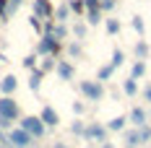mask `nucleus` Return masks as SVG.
Wrapping results in <instances>:
<instances>
[{
	"label": "nucleus",
	"mask_w": 151,
	"mask_h": 148,
	"mask_svg": "<svg viewBox=\"0 0 151 148\" xmlns=\"http://www.w3.org/2000/svg\"><path fill=\"white\" fill-rule=\"evenodd\" d=\"M3 148H16V146H11V143H8V140H5V143H3Z\"/></svg>",
	"instance_id": "39"
},
{
	"label": "nucleus",
	"mask_w": 151,
	"mask_h": 148,
	"mask_svg": "<svg viewBox=\"0 0 151 148\" xmlns=\"http://www.w3.org/2000/svg\"><path fill=\"white\" fill-rule=\"evenodd\" d=\"M125 122H128L125 117H115V119H109V122H107V130H117V133H120L122 127H125Z\"/></svg>",
	"instance_id": "14"
},
{
	"label": "nucleus",
	"mask_w": 151,
	"mask_h": 148,
	"mask_svg": "<svg viewBox=\"0 0 151 148\" xmlns=\"http://www.w3.org/2000/svg\"><path fill=\"white\" fill-rule=\"evenodd\" d=\"M52 148H68V146H65V143H55Z\"/></svg>",
	"instance_id": "38"
},
{
	"label": "nucleus",
	"mask_w": 151,
	"mask_h": 148,
	"mask_svg": "<svg viewBox=\"0 0 151 148\" xmlns=\"http://www.w3.org/2000/svg\"><path fill=\"white\" fill-rule=\"evenodd\" d=\"M83 109H86V107H83V104H81V102H76V104H73V112H76V114H81Z\"/></svg>",
	"instance_id": "35"
},
{
	"label": "nucleus",
	"mask_w": 151,
	"mask_h": 148,
	"mask_svg": "<svg viewBox=\"0 0 151 148\" xmlns=\"http://www.w3.org/2000/svg\"><path fill=\"white\" fill-rule=\"evenodd\" d=\"M83 8H86V11H94V8H99V0H83Z\"/></svg>",
	"instance_id": "30"
},
{
	"label": "nucleus",
	"mask_w": 151,
	"mask_h": 148,
	"mask_svg": "<svg viewBox=\"0 0 151 148\" xmlns=\"http://www.w3.org/2000/svg\"><path fill=\"white\" fill-rule=\"evenodd\" d=\"M130 119H133L136 127H143V125H146V112H143V109H133V112H130Z\"/></svg>",
	"instance_id": "13"
},
{
	"label": "nucleus",
	"mask_w": 151,
	"mask_h": 148,
	"mask_svg": "<svg viewBox=\"0 0 151 148\" xmlns=\"http://www.w3.org/2000/svg\"><path fill=\"white\" fill-rule=\"evenodd\" d=\"M52 5H50V0H34V16H39V18H45V21H50L52 18Z\"/></svg>",
	"instance_id": "6"
},
{
	"label": "nucleus",
	"mask_w": 151,
	"mask_h": 148,
	"mask_svg": "<svg viewBox=\"0 0 151 148\" xmlns=\"http://www.w3.org/2000/svg\"><path fill=\"white\" fill-rule=\"evenodd\" d=\"M21 130H26L31 138H42L45 135V122L39 117H24L21 119Z\"/></svg>",
	"instance_id": "1"
},
{
	"label": "nucleus",
	"mask_w": 151,
	"mask_h": 148,
	"mask_svg": "<svg viewBox=\"0 0 151 148\" xmlns=\"http://www.w3.org/2000/svg\"><path fill=\"white\" fill-rule=\"evenodd\" d=\"M68 13H70V8H68V3H65V5H60V8H58V11H55L52 16H55V18H58V21L63 24V21H68Z\"/></svg>",
	"instance_id": "16"
},
{
	"label": "nucleus",
	"mask_w": 151,
	"mask_h": 148,
	"mask_svg": "<svg viewBox=\"0 0 151 148\" xmlns=\"http://www.w3.org/2000/svg\"><path fill=\"white\" fill-rule=\"evenodd\" d=\"M136 78H128V81H125V83H122V91H125V94H128V96H133V94H136Z\"/></svg>",
	"instance_id": "17"
},
{
	"label": "nucleus",
	"mask_w": 151,
	"mask_h": 148,
	"mask_svg": "<svg viewBox=\"0 0 151 148\" xmlns=\"http://www.w3.org/2000/svg\"><path fill=\"white\" fill-rule=\"evenodd\" d=\"M52 68H55V60H52V55H47V60L39 65V70H42V73H47V70H52Z\"/></svg>",
	"instance_id": "22"
},
{
	"label": "nucleus",
	"mask_w": 151,
	"mask_h": 148,
	"mask_svg": "<svg viewBox=\"0 0 151 148\" xmlns=\"http://www.w3.org/2000/svg\"><path fill=\"white\" fill-rule=\"evenodd\" d=\"M115 8V0H99V11H112Z\"/></svg>",
	"instance_id": "27"
},
{
	"label": "nucleus",
	"mask_w": 151,
	"mask_h": 148,
	"mask_svg": "<svg viewBox=\"0 0 151 148\" xmlns=\"http://www.w3.org/2000/svg\"><path fill=\"white\" fill-rule=\"evenodd\" d=\"M29 24H31V29H34V31H42V24H39V16H34V13H31Z\"/></svg>",
	"instance_id": "28"
},
{
	"label": "nucleus",
	"mask_w": 151,
	"mask_h": 148,
	"mask_svg": "<svg viewBox=\"0 0 151 148\" xmlns=\"http://www.w3.org/2000/svg\"><path fill=\"white\" fill-rule=\"evenodd\" d=\"M73 31H76V36H83V34H86V26H83V24H78Z\"/></svg>",
	"instance_id": "33"
},
{
	"label": "nucleus",
	"mask_w": 151,
	"mask_h": 148,
	"mask_svg": "<svg viewBox=\"0 0 151 148\" xmlns=\"http://www.w3.org/2000/svg\"><path fill=\"white\" fill-rule=\"evenodd\" d=\"M122 60H125V55H122L120 49H115V52H112V62H109V65H112V68H120Z\"/></svg>",
	"instance_id": "19"
},
{
	"label": "nucleus",
	"mask_w": 151,
	"mask_h": 148,
	"mask_svg": "<svg viewBox=\"0 0 151 148\" xmlns=\"http://www.w3.org/2000/svg\"><path fill=\"white\" fill-rule=\"evenodd\" d=\"M68 8H70L73 13H83V11H86V8H83V0H70Z\"/></svg>",
	"instance_id": "20"
},
{
	"label": "nucleus",
	"mask_w": 151,
	"mask_h": 148,
	"mask_svg": "<svg viewBox=\"0 0 151 148\" xmlns=\"http://www.w3.org/2000/svg\"><path fill=\"white\" fill-rule=\"evenodd\" d=\"M31 140H34V138H31L26 130H21V127L8 133V143H11V146H16V148H29V146H31Z\"/></svg>",
	"instance_id": "4"
},
{
	"label": "nucleus",
	"mask_w": 151,
	"mask_h": 148,
	"mask_svg": "<svg viewBox=\"0 0 151 148\" xmlns=\"http://www.w3.org/2000/svg\"><path fill=\"white\" fill-rule=\"evenodd\" d=\"M5 140H8V138H5V135L0 133V148H3V143H5Z\"/></svg>",
	"instance_id": "37"
},
{
	"label": "nucleus",
	"mask_w": 151,
	"mask_h": 148,
	"mask_svg": "<svg viewBox=\"0 0 151 148\" xmlns=\"http://www.w3.org/2000/svg\"><path fill=\"white\" fill-rule=\"evenodd\" d=\"M112 70H115V68H112V65H104V68H102V70H99V81H107V78H109V75H112Z\"/></svg>",
	"instance_id": "25"
},
{
	"label": "nucleus",
	"mask_w": 151,
	"mask_h": 148,
	"mask_svg": "<svg viewBox=\"0 0 151 148\" xmlns=\"http://www.w3.org/2000/svg\"><path fill=\"white\" fill-rule=\"evenodd\" d=\"M18 86V81H16V75H3L0 78V91H3V96H11Z\"/></svg>",
	"instance_id": "9"
},
{
	"label": "nucleus",
	"mask_w": 151,
	"mask_h": 148,
	"mask_svg": "<svg viewBox=\"0 0 151 148\" xmlns=\"http://www.w3.org/2000/svg\"><path fill=\"white\" fill-rule=\"evenodd\" d=\"M34 65H37V55H29V57H24V68L34 70Z\"/></svg>",
	"instance_id": "26"
},
{
	"label": "nucleus",
	"mask_w": 151,
	"mask_h": 148,
	"mask_svg": "<svg viewBox=\"0 0 151 148\" xmlns=\"http://www.w3.org/2000/svg\"><path fill=\"white\" fill-rule=\"evenodd\" d=\"M21 3H24V0H8V16H13L16 11L21 8Z\"/></svg>",
	"instance_id": "23"
},
{
	"label": "nucleus",
	"mask_w": 151,
	"mask_h": 148,
	"mask_svg": "<svg viewBox=\"0 0 151 148\" xmlns=\"http://www.w3.org/2000/svg\"><path fill=\"white\" fill-rule=\"evenodd\" d=\"M68 52H70L73 57H78V55H81V47H78V44H70V47H68Z\"/></svg>",
	"instance_id": "32"
},
{
	"label": "nucleus",
	"mask_w": 151,
	"mask_h": 148,
	"mask_svg": "<svg viewBox=\"0 0 151 148\" xmlns=\"http://www.w3.org/2000/svg\"><path fill=\"white\" fill-rule=\"evenodd\" d=\"M83 138H89V140H99V143H104V138H107V127H102V125H89V127L83 130Z\"/></svg>",
	"instance_id": "7"
},
{
	"label": "nucleus",
	"mask_w": 151,
	"mask_h": 148,
	"mask_svg": "<svg viewBox=\"0 0 151 148\" xmlns=\"http://www.w3.org/2000/svg\"><path fill=\"white\" fill-rule=\"evenodd\" d=\"M0 117L11 119V122L18 117V104H16L11 96H3V99H0Z\"/></svg>",
	"instance_id": "5"
},
{
	"label": "nucleus",
	"mask_w": 151,
	"mask_h": 148,
	"mask_svg": "<svg viewBox=\"0 0 151 148\" xmlns=\"http://www.w3.org/2000/svg\"><path fill=\"white\" fill-rule=\"evenodd\" d=\"M42 70H39V68H34V70H31V78H29V89L31 91H39V86H42Z\"/></svg>",
	"instance_id": "11"
},
{
	"label": "nucleus",
	"mask_w": 151,
	"mask_h": 148,
	"mask_svg": "<svg viewBox=\"0 0 151 148\" xmlns=\"http://www.w3.org/2000/svg\"><path fill=\"white\" fill-rule=\"evenodd\" d=\"M81 94H83L89 102H96V99H102L104 89H102V83H96V81H81Z\"/></svg>",
	"instance_id": "2"
},
{
	"label": "nucleus",
	"mask_w": 151,
	"mask_h": 148,
	"mask_svg": "<svg viewBox=\"0 0 151 148\" xmlns=\"http://www.w3.org/2000/svg\"><path fill=\"white\" fill-rule=\"evenodd\" d=\"M143 73H146V62H143V60H138L136 65H133V75H130V78H141Z\"/></svg>",
	"instance_id": "18"
},
{
	"label": "nucleus",
	"mask_w": 151,
	"mask_h": 148,
	"mask_svg": "<svg viewBox=\"0 0 151 148\" xmlns=\"http://www.w3.org/2000/svg\"><path fill=\"white\" fill-rule=\"evenodd\" d=\"M70 130H73L76 135H83V130H86V127H83V122H73V125H70Z\"/></svg>",
	"instance_id": "29"
},
{
	"label": "nucleus",
	"mask_w": 151,
	"mask_h": 148,
	"mask_svg": "<svg viewBox=\"0 0 151 148\" xmlns=\"http://www.w3.org/2000/svg\"><path fill=\"white\" fill-rule=\"evenodd\" d=\"M86 21H89L91 26H96V24L102 21V11H99V8H94V11H86Z\"/></svg>",
	"instance_id": "15"
},
{
	"label": "nucleus",
	"mask_w": 151,
	"mask_h": 148,
	"mask_svg": "<svg viewBox=\"0 0 151 148\" xmlns=\"http://www.w3.org/2000/svg\"><path fill=\"white\" fill-rule=\"evenodd\" d=\"M136 55H138V57H146V55H149V44H146V42L136 44Z\"/></svg>",
	"instance_id": "24"
},
{
	"label": "nucleus",
	"mask_w": 151,
	"mask_h": 148,
	"mask_svg": "<svg viewBox=\"0 0 151 148\" xmlns=\"http://www.w3.org/2000/svg\"><path fill=\"white\" fill-rule=\"evenodd\" d=\"M133 29H136L138 34H143V21H141L138 16H136V18H133Z\"/></svg>",
	"instance_id": "31"
},
{
	"label": "nucleus",
	"mask_w": 151,
	"mask_h": 148,
	"mask_svg": "<svg viewBox=\"0 0 151 148\" xmlns=\"http://www.w3.org/2000/svg\"><path fill=\"white\" fill-rule=\"evenodd\" d=\"M58 39H55V36H52V34H47L45 31V36H42V39H39V44H37V55H55V52H58Z\"/></svg>",
	"instance_id": "3"
},
{
	"label": "nucleus",
	"mask_w": 151,
	"mask_h": 148,
	"mask_svg": "<svg viewBox=\"0 0 151 148\" xmlns=\"http://www.w3.org/2000/svg\"><path fill=\"white\" fill-rule=\"evenodd\" d=\"M11 127V119H5V117H0V130H8Z\"/></svg>",
	"instance_id": "34"
},
{
	"label": "nucleus",
	"mask_w": 151,
	"mask_h": 148,
	"mask_svg": "<svg viewBox=\"0 0 151 148\" xmlns=\"http://www.w3.org/2000/svg\"><path fill=\"white\" fill-rule=\"evenodd\" d=\"M143 96H146V102H151V86L146 89V94H143Z\"/></svg>",
	"instance_id": "36"
},
{
	"label": "nucleus",
	"mask_w": 151,
	"mask_h": 148,
	"mask_svg": "<svg viewBox=\"0 0 151 148\" xmlns=\"http://www.w3.org/2000/svg\"><path fill=\"white\" fill-rule=\"evenodd\" d=\"M102 148H115V146H109V143H107V140H104V143H102Z\"/></svg>",
	"instance_id": "40"
},
{
	"label": "nucleus",
	"mask_w": 151,
	"mask_h": 148,
	"mask_svg": "<svg viewBox=\"0 0 151 148\" xmlns=\"http://www.w3.org/2000/svg\"><path fill=\"white\" fill-rule=\"evenodd\" d=\"M39 119L45 122V127H55V125L60 122V117H58V112H55L52 107H45V109H42V114H39Z\"/></svg>",
	"instance_id": "8"
},
{
	"label": "nucleus",
	"mask_w": 151,
	"mask_h": 148,
	"mask_svg": "<svg viewBox=\"0 0 151 148\" xmlns=\"http://www.w3.org/2000/svg\"><path fill=\"white\" fill-rule=\"evenodd\" d=\"M107 31H109V34H117V31H120V21H117V18H109V21H107Z\"/></svg>",
	"instance_id": "21"
},
{
	"label": "nucleus",
	"mask_w": 151,
	"mask_h": 148,
	"mask_svg": "<svg viewBox=\"0 0 151 148\" xmlns=\"http://www.w3.org/2000/svg\"><path fill=\"white\" fill-rule=\"evenodd\" d=\"M125 143H128V148H136L138 143H141V130H130V133H125Z\"/></svg>",
	"instance_id": "12"
},
{
	"label": "nucleus",
	"mask_w": 151,
	"mask_h": 148,
	"mask_svg": "<svg viewBox=\"0 0 151 148\" xmlns=\"http://www.w3.org/2000/svg\"><path fill=\"white\" fill-rule=\"evenodd\" d=\"M55 70H58V75H60L63 81H70V78H73V65H70V62H65V60L55 62Z\"/></svg>",
	"instance_id": "10"
}]
</instances>
